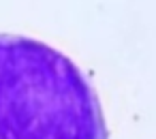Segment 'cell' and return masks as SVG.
Returning <instances> with one entry per match:
<instances>
[{
	"mask_svg": "<svg viewBox=\"0 0 156 139\" xmlns=\"http://www.w3.org/2000/svg\"><path fill=\"white\" fill-rule=\"evenodd\" d=\"M101 101L71 58L0 34V139H107Z\"/></svg>",
	"mask_w": 156,
	"mask_h": 139,
	"instance_id": "cell-1",
	"label": "cell"
}]
</instances>
